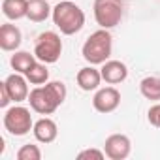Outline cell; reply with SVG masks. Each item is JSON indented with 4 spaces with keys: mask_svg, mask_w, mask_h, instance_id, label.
<instances>
[{
    "mask_svg": "<svg viewBox=\"0 0 160 160\" xmlns=\"http://www.w3.org/2000/svg\"><path fill=\"white\" fill-rule=\"evenodd\" d=\"M77 158L79 160H89V158H92V160H104L106 152L100 151V149H85V151H81V152L77 154Z\"/></svg>",
    "mask_w": 160,
    "mask_h": 160,
    "instance_id": "ffe728a7",
    "label": "cell"
},
{
    "mask_svg": "<svg viewBox=\"0 0 160 160\" xmlns=\"http://www.w3.org/2000/svg\"><path fill=\"white\" fill-rule=\"evenodd\" d=\"M119 104H121V92L115 87L98 89L92 98V106L98 113H111L119 108Z\"/></svg>",
    "mask_w": 160,
    "mask_h": 160,
    "instance_id": "ba28073f",
    "label": "cell"
},
{
    "mask_svg": "<svg viewBox=\"0 0 160 160\" xmlns=\"http://www.w3.org/2000/svg\"><path fill=\"white\" fill-rule=\"evenodd\" d=\"M25 77L28 79V83H32V85H45L47 81H49V70H47V66H45V62H34V66L25 73Z\"/></svg>",
    "mask_w": 160,
    "mask_h": 160,
    "instance_id": "ac0fdd59",
    "label": "cell"
},
{
    "mask_svg": "<svg viewBox=\"0 0 160 160\" xmlns=\"http://www.w3.org/2000/svg\"><path fill=\"white\" fill-rule=\"evenodd\" d=\"M121 0H94V19L100 28H115L122 19Z\"/></svg>",
    "mask_w": 160,
    "mask_h": 160,
    "instance_id": "5b68a950",
    "label": "cell"
},
{
    "mask_svg": "<svg viewBox=\"0 0 160 160\" xmlns=\"http://www.w3.org/2000/svg\"><path fill=\"white\" fill-rule=\"evenodd\" d=\"M130 151H132V143L130 138L124 134H111L104 143V152L111 160H124L130 156Z\"/></svg>",
    "mask_w": 160,
    "mask_h": 160,
    "instance_id": "52a82bcc",
    "label": "cell"
},
{
    "mask_svg": "<svg viewBox=\"0 0 160 160\" xmlns=\"http://www.w3.org/2000/svg\"><path fill=\"white\" fill-rule=\"evenodd\" d=\"M34 55L38 60L45 62V64H55L60 55H62V40L57 32L53 30H45L36 38V45H34Z\"/></svg>",
    "mask_w": 160,
    "mask_h": 160,
    "instance_id": "277c9868",
    "label": "cell"
},
{
    "mask_svg": "<svg viewBox=\"0 0 160 160\" xmlns=\"http://www.w3.org/2000/svg\"><path fill=\"white\" fill-rule=\"evenodd\" d=\"M53 23L55 27L66 34V36H72V34H77L79 30L83 28L85 25V13L83 10L79 8L77 4L70 2V0H64V2H58L55 8H53Z\"/></svg>",
    "mask_w": 160,
    "mask_h": 160,
    "instance_id": "7a4b0ae2",
    "label": "cell"
},
{
    "mask_svg": "<svg viewBox=\"0 0 160 160\" xmlns=\"http://www.w3.org/2000/svg\"><path fill=\"white\" fill-rule=\"evenodd\" d=\"M100 72H102V79L106 83H109V85L122 83L124 79L128 77V68L121 60H106L102 64Z\"/></svg>",
    "mask_w": 160,
    "mask_h": 160,
    "instance_id": "30bf717a",
    "label": "cell"
},
{
    "mask_svg": "<svg viewBox=\"0 0 160 160\" xmlns=\"http://www.w3.org/2000/svg\"><path fill=\"white\" fill-rule=\"evenodd\" d=\"M23 42V34L15 25H2L0 27V47L4 51H15Z\"/></svg>",
    "mask_w": 160,
    "mask_h": 160,
    "instance_id": "4fadbf2b",
    "label": "cell"
},
{
    "mask_svg": "<svg viewBox=\"0 0 160 160\" xmlns=\"http://www.w3.org/2000/svg\"><path fill=\"white\" fill-rule=\"evenodd\" d=\"M34 62H36V55L32 53H28V51H17L13 57H12V60H10V64H12V68L15 70V72H19V73H27L32 66H34Z\"/></svg>",
    "mask_w": 160,
    "mask_h": 160,
    "instance_id": "2e32d148",
    "label": "cell"
},
{
    "mask_svg": "<svg viewBox=\"0 0 160 160\" xmlns=\"http://www.w3.org/2000/svg\"><path fill=\"white\" fill-rule=\"evenodd\" d=\"M2 13L10 21H19L28 13V0H2Z\"/></svg>",
    "mask_w": 160,
    "mask_h": 160,
    "instance_id": "5bb4252c",
    "label": "cell"
},
{
    "mask_svg": "<svg viewBox=\"0 0 160 160\" xmlns=\"http://www.w3.org/2000/svg\"><path fill=\"white\" fill-rule=\"evenodd\" d=\"M66 85L62 81H47L43 87H36L28 94L30 108L40 115H51L66 100Z\"/></svg>",
    "mask_w": 160,
    "mask_h": 160,
    "instance_id": "6da1fadb",
    "label": "cell"
},
{
    "mask_svg": "<svg viewBox=\"0 0 160 160\" xmlns=\"http://www.w3.org/2000/svg\"><path fill=\"white\" fill-rule=\"evenodd\" d=\"M139 92H141L143 98H147V100H160V77L149 75V77L141 79V83H139Z\"/></svg>",
    "mask_w": 160,
    "mask_h": 160,
    "instance_id": "e0dca14e",
    "label": "cell"
},
{
    "mask_svg": "<svg viewBox=\"0 0 160 160\" xmlns=\"http://www.w3.org/2000/svg\"><path fill=\"white\" fill-rule=\"evenodd\" d=\"M75 81H77L79 89L85 91V92L98 91V87L102 83V72L96 70V68H92V64L91 66H85V68H81V70L77 72Z\"/></svg>",
    "mask_w": 160,
    "mask_h": 160,
    "instance_id": "8fae6325",
    "label": "cell"
},
{
    "mask_svg": "<svg viewBox=\"0 0 160 160\" xmlns=\"http://www.w3.org/2000/svg\"><path fill=\"white\" fill-rule=\"evenodd\" d=\"M147 119H149V122H151L152 126L160 128V104L151 106V109H149V113H147Z\"/></svg>",
    "mask_w": 160,
    "mask_h": 160,
    "instance_id": "44dd1931",
    "label": "cell"
},
{
    "mask_svg": "<svg viewBox=\"0 0 160 160\" xmlns=\"http://www.w3.org/2000/svg\"><path fill=\"white\" fill-rule=\"evenodd\" d=\"M27 83H28V79L23 77V73H19V72H15V73H12V75L6 77L4 85H6V89H8V92H10L12 102L19 104V102L28 100L30 91H28V85H27Z\"/></svg>",
    "mask_w": 160,
    "mask_h": 160,
    "instance_id": "9c48e42d",
    "label": "cell"
},
{
    "mask_svg": "<svg viewBox=\"0 0 160 160\" xmlns=\"http://www.w3.org/2000/svg\"><path fill=\"white\" fill-rule=\"evenodd\" d=\"M4 126L12 136H27L32 128V115L30 109L23 108V106H13L10 109H6L4 113Z\"/></svg>",
    "mask_w": 160,
    "mask_h": 160,
    "instance_id": "8992f818",
    "label": "cell"
},
{
    "mask_svg": "<svg viewBox=\"0 0 160 160\" xmlns=\"http://www.w3.org/2000/svg\"><path fill=\"white\" fill-rule=\"evenodd\" d=\"M53 13V8L47 4V0H28V13L27 17L32 23H43Z\"/></svg>",
    "mask_w": 160,
    "mask_h": 160,
    "instance_id": "9a60e30c",
    "label": "cell"
},
{
    "mask_svg": "<svg viewBox=\"0 0 160 160\" xmlns=\"http://www.w3.org/2000/svg\"><path fill=\"white\" fill-rule=\"evenodd\" d=\"M42 158V151L38 145H23L17 151V160H40Z\"/></svg>",
    "mask_w": 160,
    "mask_h": 160,
    "instance_id": "d6986e66",
    "label": "cell"
},
{
    "mask_svg": "<svg viewBox=\"0 0 160 160\" xmlns=\"http://www.w3.org/2000/svg\"><path fill=\"white\" fill-rule=\"evenodd\" d=\"M34 138L40 141V143H51L57 139V134H58V128H57V122L49 117H43L40 121L34 122Z\"/></svg>",
    "mask_w": 160,
    "mask_h": 160,
    "instance_id": "7c38bea8",
    "label": "cell"
},
{
    "mask_svg": "<svg viewBox=\"0 0 160 160\" xmlns=\"http://www.w3.org/2000/svg\"><path fill=\"white\" fill-rule=\"evenodd\" d=\"M10 102H12L10 92H8V89H6V85H4V81H2V83H0V108H8Z\"/></svg>",
    "mask_w": 160,
    "mask_h": 160,
    "instance_id": "7402d4cb",
    "label": "cell"
},
{
    "mask_svg": "<svg viewBox=\"0 0 160 160\" xmlns=\"http://www.w3.org/2000/svg\"><path fill=\"white\" fill-rule=\"evenodd\" d=\"M111 51H113V38L108 28H100V30L92 32L85 40L83 49H81L83 58L92 66L104 64L111 57Z\"/></svg>",
    "mask_w": 160,
    "mask_h": 160,
    "instance_id": "3957f363",
    "label": "cell"
}]
</instances>
